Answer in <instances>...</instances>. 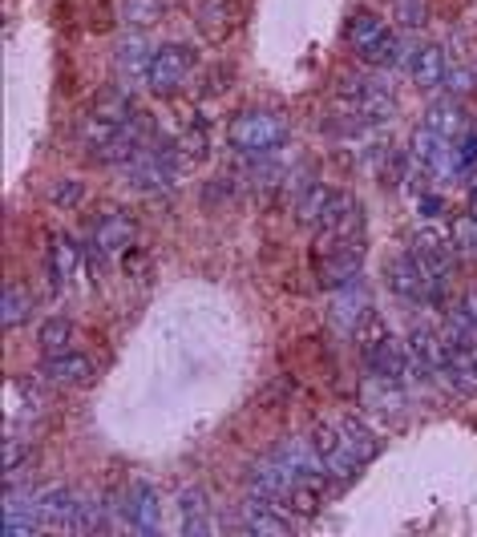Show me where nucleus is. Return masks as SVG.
<instances>
[{"label": "nucleus", "mask_w": 477, "mask_h": 537, "mask_svg": "<svg viewBox=\"0 0 477 537\" xmlns=\"http://www.w3.org/2000/svg\"><path fill=\"white\" fill-rule=\"evenodd\" d=\"M336 114L364 134L397 118V97L380 77H348L336 89Z\"/></svg>", "instance_id": "nucleus-1"}, {"label": "nucleus", "mask_w": 477, "mask_h": 537, "mask_svg": "<svg viewBox=\"0 0 477 537\" xmlns=\"http://www.w3.org/2000/svg\"><path fill=\"white\" fill-rule=\"evenodd\" d=\"M288 130L292 126L279 110H239L227 122V142H231V150H239L247 158H267L288 142Z\"/></svg>", "instance_id": "nucleus-2"}, {"label": "nucleus", "mask_w": 477, "mask_h": 537, "mask_svg": "<svg viewBox=\"0 0 477 537\" xmlns=\"http://www.w3.org/2000/svg\"><path fill=\"white\" fill-rule=\"evenodd\" d=\"M138 243V223H134V214L122 210V206H110L102 210L98 219H93V235H89V255H98V259H126Z\"/></svg>", "instance_id": "nucleus-3"}, {"label": "nucleus", "mask_w": 477, "mask_h": 537, "mask_svg": "<svg viewBox=\"0 0 477 537\" xmlns=\"http://www.w3.org/2000/svg\"><path fill=\"white\" fill-rule=\"evenodd\" d=\"M409 166H413L417 174L433 178V182L453 178V174H457V166H453V142L441 138L437 130H429V126L421 122V126L409 134Z\"/></svg>", "instance_id": "nucleus-4"}, {"label": "nucleus", "mask_w": 477, "mask_h": 537, "mask_svg": "<svg viewBox=\"0 0 477 537\" xmlns=\"http://www.w3.org/2000/svg\"><path fill=\"white\" fill-rule=\"evenodd\" d=\"M195 65H199V53L190 49V45H182V41L162 45V49L154 53V61H150V73H146L150 93L166 97V93L182 89V81H186L190 73H195Z\"/></svg>", "instance_id": "nucleus-5"}, {"label": "nucleus", "mask_w": 477, "mask_h": 537, "mask_svg": "<svg viewBox=\"0 0 477 537\" xmlns=\"http://www.w3.org/2000/svg\"><path fill=\"white\" fill-rule=\"evenodd\" d=\"M316 231H320V247H336V243H356V239H364V210H360V202H356L348 190H344V194H332V202H328V210L320 214Z\"/></svg>", "instance_id": "nucleus-6"}, {"label": "nucleus", "mask_w": 477, "mask_h": 537, "mask_svg": "<svg viewBox=\"0 0 477 537\" xmlns=\"http://www.w3.org/2000/svg\"><path fill=\"white\" fill-rule=\"evenodd\" d=\"M360 267H364V239H356V243H336V247H320L316 275H320V287H324V291H340V287L360 283Z\"/></svg>", "instance_id": "nucleus-7"}, {"label": "nucleus", "mask_w": 477, "mask_h": 537, "mask_svg": "<svg viewBox=\"0 0 477 537\" xmlns=\"http://www.w3.org/2000/svg\"><path fill=\"white\" fill-rule=\"evenodd\" d=\"M385 279H389V291L409 299V303H425V299H437V283L429 279V271L421 267V259L413 255V247L397 251L385 267Z\"/></svg>", "instance_id": "nucleus-8"}, {"label": "nucleus", "mask_w": 477, "mask_h": 537, "mask_svg": "<svg viewBox=\"0 0 477 537\" xmlns=\"http://www.w3.org/2000/svg\"><path fill=\"white\" fill-rule=\"evenodd\" d=\"M296 485H300V473L279 453L255 461L251 473H247V497H263V501H288V493Z\"/></svg>", "instance_id": "nucleus-9"}, {"label": "nucleus", "mask_w": 477, "mask_h": 537, "mask_svg": "<svg viewBox=\"0 0 477 537\" xmlns=\"http://www.w3.org/2000/svg\"><path fill=\"white\" fill-rule=\"evenodd\" d=\"M413 255L421 259V267L429 271V279L437 287H445V279L453 275V263H457V247H453V235L441 231V227H421L413 235Z\"/></svg>", "instance_id": "nucleus-10"}, {"label": "nucleus", "mask_w": 477, "mask_h": 537, "mask_svg": "<svg viewBox=\"0 0 477 537\" xmlns=\"http://www.w3.org/2000/svg\"><path fill=\"white\" fill-rule=\"evenodd\" d=\"M312 445H316V453L324 457V469H328V477L332 481H348L360 465L348 457V449L340 445V428H336V420H320V424H312Z\"/></svg>", "instance_id": "nucleus-11"}, {"label": "nucleus", "mask_w": 477, "mask_h": 537, "mask_svg": "<svg viewBox=\"0 0 477 537\" xmlns=\"http://www.w3.org/2000/svg\"><path fill=\"white\" fill-rule=\"evenodd\" d=\"M409 77L421 93H433L445 85V73H449V49L445 45H417L413 57H409Z\"/></svg>", "instance_id": "nucleus-12"}, {"label": "nucleus", "mask_w": 477, "mask_h": 537, "mask_svg": "<svg viewBox=\"0 0 477 537\" xmlns=\"http://www.w3.org/2000/svg\"><path fill=\"white\" fill-rule=\"evenodd\" d=\"M243 529L259 533V537H292V517L279 513V501H263V497H247L243 505Z\"/></svg>", "instance_id": "nucleus-13"}, {"label": "nucleus", "mask_w": 477, "mask_h": 537, "mask_svg": "<svg viewBox=\"0 0 477 537\" xmlns=\"http://www.w3.org/2000/svg\"><path fill=\"white\" fill-rule=\"evenodd\" d=\"M360 400H364V408H368L372 416H385V420H397L401 408H405L401 384L389 380V376H376V372L364 376V384H360Z\"/></svg>", "instance_id": "nucleus-14"}, {"label": "nucleus", "mask_w": 477, "mask_h": 537, "mask_svg": "<svg viewBox=\"0 0 477 537\" xmlns=\"http://www.w3.org/2000/svg\"><path fill=\"white\" fill-rule=\"evenodd\" d=\"M195 25H199V37L207 45H223L239 25V9L231 5V0H203L199 13H195Z\"/></svg>", "instance_id": "nucleus-15"}, {"label": "nucleus", "mask_w": 477, "mask_h": 537, "mask_svg": "<svg viewBox=\"0 0 477 537\" xmlns=\"http://www.w3.org/2000/svg\"><path fill=\"white\" fill-rule=\"evenodd\" d=\"M445 344H449V356H445L441 380L465 396H477V344H453V340Z\"/></svg>", "instance_id": "nucleus-16"}, {"label": "nucleus", "mask_w": 477, "mask_h": 537, "mask_svg": "<svg viewBox=\"0 0 477 537\" xmlns=\"http://www.w3.org/2000/svg\"><path fill=\"white\" fill-rule=\"evenodd\" d=\"M154 45H150V37L142 33V29H130L122 41H118V53H114V65H118V73L122 77H142L146 81V73H150V61H154Z\"/></svg>", "instance_id": "nucleus-17"}, {"label": "nucleus", "mask_w": 477, "mask_h": 537, "mask_svg": "<svg viewBox=\"0 0 477 537\" xmlns=\"http://www.w3.org/2000/svg\"><path fill=\"white\" fill-rule=\"evenodd\" d=\"M41 376H45L49 384H69V388H77V384H89V380H93V360L81 356V352H53V356L41 360Z\"/></svg>", "instance_id": "nucleus-18"}, {"label": "nucleus", "mask_w": 477, "mask_h": 537, "mask_svg": "<svg viewBox=\"0 0 477 537\" xmlns=\"http://www.w3.org/2000/svg\"><path fill=\"white\" fill-rule=\"evenodd\" d=\"M33 501H37V513H41L45 529H69L73 509H77V493L69 485H45V489L33 493Z\"/></svg>", "instance_id": "nucleus-19"}, {"label": "nucleus", "mask_w": 477, "mask_h": 537, "mask_svg": "<svg viewBox=\"0 0 477 537\" xmlns=\"http://www.w3.org/2000/svg\"><path fill=\"white\" fill-rule=\"evenodd\" d=\"M174 505H178V529H182V533H190V537L211 533V505H207V493H203L199 485L178 489Z\"/></svg>", "instance_id": "nucleus-20"}, {"label": "nucleus", "mask_w": 477, "mask_h": 537, "mask_svg": "<svg viewBox=\"0 0 477 537\" xmlns=\"http://www.w3.org/2000/svg\"><path fill=\"white\" fill-rule=\"evenodd\" d=\"M409 352H413V360L421 364L425 376L441 380V372H445V356H449L445 336H437L433 328H413V332H409Z\"/></svg>", "instance_id": "nucleus-21"}, {"label": "nucleus", "mask_w": 477, "mask_h": 537, "mask_svg": "<svg viewBox=\"0 0 477 537\" xmlns=\"http://www.w3.org/2000/svg\"><path fill=\"white\" fill-rule=\"evenodd\" d=\"M336 428H340V445L348 449V457L356 461V465H368L376 453H380V441H376V433L368 424H360L356 416H344V420H336Z\"/></svg>", "instance_id": "nucleus-22"}, {"label": "nucleus", "mask_w": 477, "mask_h": 537, "mask_svg": "<svg viewBox=\"0 0 477 537\" xmlns=\"http://www.w3.org/2000/svg\"><path fill=\"white\" fill-rule=\"evenodd\" d=\"M389 33H393V29L380 21L376 13H356V17L348 21V45H352V53H360L364 61L376 53V45L385 41Z\"/></svg>", "instance_id": "nucleus-23"}, {"label": "nucleus", "mask_w": 477, "mask_h": 537, "mask_svg": "<svg viewBox=\"0 0 477 537\" xmlns=\"http://www.w3.org/2000/svg\"><path fill=\"white\" fill-rule=\"evenodd\" d=\"M126 517H130V525H134L138 533H158V493H154L150 481H134Z\"/></svg>", "instance_id": "nucleus-24"}, {"label": "nucleus", "mask_w": 477, "mask_h": 537, "mask_svg": "<svg viewBox=\"0 0 477 537\" xmlns=\"http://www.w3.org/2000/svg\"><path fill=\"white\" fill-rule=\"evenodd\" d=\"M134 110H138V105H134V93H130L126 81H110V85L98 89V97H93V114H102V118H110V122H118V126H122Z\"/></svg>", "instance_id": "nucleus-25"}, {"label": "nucleus", "mask_w": 477, "mask_h": 537, "mask_svg": "<svg viewBox=\"0 0 477 537\" xmlns=\"http://www.w3.org/2000/svg\"><path fill=\"white\" fill-rule=\"evenodd\" d=\"M174 150H178V158H182L186 170L203 166V162L211 158V130H207V122H190V126H182V134L174 138Z\"/></svg>", "instance_id": "nucleus-26"}, {"label": "nucleus", "mask_w": 477, "mask_h": 537, "mask_svg": "<svg viewBox=\"0 0 477 537\" xmlns=\"http://www.w3.org/2000/svg\"><path fill=\"white\" fill-rule=\"evenodd\" d=\"M425 126L429 130H437L441 138H461L465 130H469V122H465V110L457 105V97H441V101H433L429 110H425Z\"/></svg>", "instance_id": "nucleus-27"}, {"label": "nucleus", "mask_w": 477, "mask_h": 537, "mask_svg": "<svg viewBox=\"0 0 477 537\" xmlns=\"http://www.w3.org/2000/svg\"><path fill=\"white\" fill-rule=\"evenodd\" d=\"M81 259H85V251H81L65 231H57V235H53V259H49V283L61 287L65 279H73V275L81 271Z\"/></svg>", "instance_id": "nucleus-28"}, {"label": "nucleus", "mask_w": 477, "mask_h": 537, "mask_svg": "<svg viewBox=\"0 0 477 537\" xmlns=\"http://www.w3.org/2000/svg\"><path fill=\"white\" fill-rule=\"evenodd\" d=\"M364 311H368V295H364V287H360V283L340 287L336 299H332V324L344 328V332H352V328L360 324V315H364Z\"/></svg>", "instance_id": "nucleus-29"}, {"label": "nucleus", "mask_w": 477, "mask_h": 537, "mask_svg": "<svg viewBox=\"0 0 477 537\" xmlns=\"http://www.w3.org/2000/svg\"><path fill=\"white\" fill-rule=\"evenodd\" d=\"M118 130H122L118 122H110V118H102V114H93V110H89L85 122H81V146H85L93 158H98V154L118 138Z\"/></svg>", "instance_id": "nucleus-30"}, {"label": "nucleus", "mask_w": 477, "mask_h": 537, "mask_svg": "<svg viewBox=\"0 0 477 537\" xmlns=\"http://www.w3.org/2000/svg\"><path fill=\"white\" fill-rule=\"evenodd\" d=\"M328 202H332V190H328V186H320V182L304 186L300 198H296V219H300V227H316L320 214L328 210Z\"/></svg>", "instance_id": "nucleus-31"}, {"label": "nucleus", "mask_w": 477, "mask_h": 537, "mask_svg": "<svg viewBox=\"0 0 477 537\" xmlns=\"http://www.w3.org/2000/svg\"><path fill=\"white\" fill-rule=\"evenodd\" d=\"M166 17V0H126L122 5V25L126 29H154Z\"/></svg>", "instance_id": "nucleus-32"}, {"label": "nucleus", "mask_w": 477, "mask_h": 537, "mask_svg": "<svg viewBox=\"0 0 477 537\" xmlns=\"http://www.w3.org/2000/svg\"><path fill=\"white\" fill-rule=\"evenodd\" d=\"M37 344H41L45 356H53V352H69V344H73V324H69L65 315L45 319V324L37 328Z\"/></svg>", "instance_id": "nucleus-33"}, {"label": "nucleus", "mask_w": 477, "mask_h": 537, "mask_svg": "<svg viewBox=\"0 0 477 537\" xmlns=\"http://www.w3.org/2000/svg\"><path fill=\"white\" fill-rule=\"evenodd\" d=\"M0 319H5V328L13 332V328H21L25 319H29V311H33V299H29V291L21 287V283H5V299H0Z\"/></svg>", "instance_id": "nucleus-34"}, {"label": "nucleus", "mask_w": 477, "mask_h": 537, "mask_svg": "<svg viewBox=\"0 0 477 537\" xmlns=\"http://www.w3.org/2000/svg\"><path fill=\"white\" fill-rule=\"evenodd\" d=\"M385 336H389V324H385V319H380V315H376L372 307H368V311L360 315V324L352 328V340H356L360 356H368V352H372V348H376L380 340H385Z\"/></svg>", "instance_id": "nucleus-35"}, {"label": "nucleus", "mask_w": 477, "mask_h": 537, "mask_svg": "<svg viewBox=\"0 0 477 537\" xmlns=\"http://www.w3.org/2000/svg\"><path fill=\"white\" fill-rule=\"evenodd\" d=\"M449 235H453V247H457V255H477V214H457L453 219V227H449Z\"/></svg>", "instance_id": "nucleus-36"}, {"label": "nucleus", "mask_w": 477, "mask_h": 537, "mask_svg": "<svg viewBox=\"0 0 477 537\" xmlns=\"http://www.w3.org/2000/svg\"><path fill=\"white\" fill-rule=\"evenodd\" d=\"M0 457H5V477L13 481L21 469H25V461H29V445L17 437V428H9L5 433V445H0Z\"/></svg>", "instance_id": "nucleus-37"}, {"label": "nucleus", "mask_w": 477, "mask_h": 537, "mask_svg": "<svg viewBox=\"0 0 477 537\" xmlns=\"http://www.w3.org/2000/svg\"><path fill=\"white\" fill-rule=\"evenodd\" d=\"M5 404H9V428H17V416H33V392L21 380L5 384Z\"/></svg>", "instance_id": "nucleus-38"}, {"label": "nucleus", "mask_w": 477, "mask_h": 537, "mask_svg": "<svg viewBox=\"0 0 477 537\" xmlns=\"http://www.w3.org/2000/svg\"><path fill=\"white\" fill-rule=\"evenodd\" d=\"M49 198H53L57 210H73V206L85 202V182H81V178H61V182H53Z\"/></svg>", "instance_id": "nucleus-39"}, {"label": "nucleus", "mask_w": 477, "mask_h": 537, "mask_svg": "<svg viewBox=\"0 0 477 537\" xmlns=\"http://www.w3.org/2000/svg\"><path fill=\"white\" fill-rule=\"evenodd\" d=\"M453 166H457V174L477 170V130H465L461 138H453Z\"/></svg>", "instance_id": "nucleus-40"}, {"label": "nucleus", "mask_w": 477, "mask_h": 537, "mask_svg": "<svg viewBox=\"0 0 477 537\" xmlns=\"http://www.w3.org/2000/svg\"><path fill=\"white\" fill-rule=\"evenodd\" d=\"M393 9H397L401 29H421L429 21V5H425V0H393Z\"/></svg>", "instance_id": "nucleus-41"}, {"label": "nucleus", "mask_w": 477, "mask_h": 537, "mask_svg": "<svg viewBox=\"0 0 477 537\" xmlns=\"http://www.w3.org/2000/svg\"><path fill=\"white\" fill-rule=\"evenodd\" d=\"M441 89H449V97L469 93V89H473V69H469L465 61H449V73H445V85H441Z\"/></svg>", "instance_id": "nucleus-42"}, {"label": "nucleus", "mask_w": 477, "mask_h": 537, "mask_svg": "<svg viewBox=\"0 0 477 537\" xmlns=\"http://www.w3.org/2000/svg\"><path fill=\"white\" fill-rule=\"evenodd\" d=\"M417 210L425 214V219H437V214H445V198L441 194H425V198H417Z\"/></svg>", "instance_id": "nucleus-43"}, {"label": "nucleus", "mask_w": 477, "mask_h": 537, "mask_svg": "<svg viewBox=\"0 0 477 537\" xmlns=\"http://www.w3.org/2000/svg\"><path fill=\"white\" fill-rule=\"evenodd\" d=\"M469 214H477V186L469 190Z\"/></svg>", "instance_id": "nucleus-44"}]
</instances>
